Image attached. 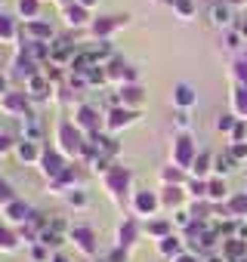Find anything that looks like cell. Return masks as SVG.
Wrapping results in <instances>:
<instances>
[{
	"instance_id": "1",
	"label": "cell",
	"mask_w": 247,
	"mask_h": 262,
	"mask_svg": "<svg viewBox=\"0 0 247 262\" xmlns=\"http://www.w3.org/2000/svg\"><path fill=\"white\" fill-rule=\"evenodd\" d=\"M59 139H62V148L65 151H71V155H77V151H84V142H80V133L71 126V123H62L59 126Z\"/></svg>"
},
{
	"instance_id": "2",
	"label": "cell",
	"mask_w": 247,
	"mask_h": 262,
	"mask_svg": "<svg viewBox=\"0 0 247 262\" xmlns=\"http://www.w3.org/2000/svg\"><path fill=\"white\" fill-rule=\"evenodd\" d=\"M192 155H195L192 139H189V136H179V139L173 142V161H176V167H189V164H192Z\"/></svg>"
},
{
	"instance_id": "3",
	"label": "cell",
	"mask_w": 247,
	"mask_h": 262,
	"mask_svg": "<svg viewBox=\"0 0 247 262\" xmlns=\"http://www.w3.org/2000/svg\"><path fill=\"white\" fill-rule=\"evenodd\" d=\"M127 185H130V173L123 170V167H114V170L108 173V188H111L114 194H120Z\"/></svg>"
},
{
	"instance_id": "4",
	"label": "cell",
	"mask_w": 247,
	"mask_h": 262,
	"mask_svg": "<svg viewBox=\"0 0 247 262\" xmlns=\"http://www.w3.org/2000/svg\"><path fill=\"white\" fill-rule=\"evenodd\" d=\"M77 123H80L84 129H90V133H99V117H96V111H93L90 105H84V108L77 111Z\"/></svg>"
},
{
	"instance_id": "5",
	"label": "cell",
	"mask_w": 247,
	"mask_h": 262,
	"mask_svg": "<svg viewBox=\"0 0 247 262\" xmlns=\"http://www.w3.org/2000/svg\"><path fill=\"white\" fill-rule=\"evenodd\" d=\"M127 16H108V19H99V22H93V34H108V31H114Z\"/></svg>"
},
{
	"instance_id": "6",
	"label": "cell",
	"mask_w": 247,
	"mask_h": 262,
	"mask_svg": "<svg viewBox=\"0 0 247 262\" xmlns=\"http://www.w3.org/2000/svg\"><path fill=\"white\" fill-rule=\"evenodd\" d=\"M74 241L80 244V250H87V253H93L96 250V234L90 231V228H74Z\"/></svg>"
},
{
	"instance_id": "7",
	"label": "cell",
	"mask_w": 247,
	"mask_h": 262,
	"mask_svg": "<svg viewBox=\"0 0 247 262\" xmlns=\"http://www.w3.org/2000/svg\"><path fill=\"white\" fill-rule=\"evenodd\" d=\"M44 173L47 176H62L65 170H62V161H59V155H44Z\"/></svg>"
},
{
	"instance_id": "8",
	"label": "cell",
	"mask_w": 247,
	"mask_h": 262,
	"mask_svg": "<svg viewBox=\"0 0 247 262\" xmlns=\"http://www.w3.org/2000/svg\"><path fill=\"white\" fill-rule=\"evenodd\" d=\"M7 216H10V219H16V222H25V219H31L28 207H25V204H19V201H13V204L7 207Z\"/></svg>"
},
{
	"instance_id": "9",
	"label": "cell",
	"mask_w": 247,
	"mask_h": 262,
	"mask_svg": "<svg viewBox=\"0 0 247 262\" xmlns=\"http://www.w3.org/2000/svg\"><path fill=\"white\" fill-rule=\"evenodd\" d=\"M120 99L127 102V105H139V102H142V90H139V86H123V90H120Z\"/></svg>"
},
{
	"instance_id": "10",
	"label": "cell",
	"mask_w": 247,
	"mask_h": 262,
	"mask_svg": "<svg viewBox=\"0 0 247 262\" xmlns=\"http://www.w3.org/2000/svg\"><path fill=\"white\" fill-rule=\"evenodd\" d=\"M247 253V241H229L225 244V256L229 259H238V256H244Z\"/></svg>"
},
{
	"instance_id": "11",
	"label": "cell",
	"mask_w": 247,
	"mask_h": 262,
	"mask_svg": "<svg viewBox=\"0 0 247 262\" xmlns=\"http://www.w3.org/2000/svg\"><path fill=\"white\" fill-rule=\"evenodd\" d=\"M176 102H179V105H192V102H195V93H192L189 83H179V86H176Z\"/></svg>"
},
{
	"instance_id": "12",
	"label": "cell",
	"mask_w": 247,
	"mask_h": 262,
	"mask_svg": "<svg viewBox=\"0 0 247 262\" xmlns=\"http://www.w3.org/2000/svg\"><path fill=\"white\" fill-rule=\"evenodd\" d=\"M155 204H158V201H155V194H149V191H142V194L136 198L139 213H152V210H155Z\"/></svg>"
},
{
	"instance_id": "13",
	"label": "cell",
	"mask_w": 247,
	"mask_h": 262,
	"mask_svg": "<svg viewBox=\"0 0 247 262\" xmlns=\"http://www.w3.org/2000/svg\"><path fill=\"white\" fill-rule=\"evenodd\" d=\"M130 117H133L130 111H120V108H114V111L108 114V123H111V126H123V123H130Z\"/></svg>"
},
{
	"instance_id": "14",
	"label": "cell",
	"mask_w": 247,
	"mask_h": 262,
	"mask_svg": "<svg viewBox=\"0 0 247 262\" xmlns=\"http://www.w3.org/2000/svg\"><path fill=\"white\" fill-rule=\"evenodd\" d=\"M16 74H25V77L31 80V77H34V62H31V59H19V62H16Z\"/></svg>"
},
{
	"instance_id": "15",
	"label": "cell",
	"mask_w": 247,
	"mask_h": 262,
	"mask_svg": "<svg viewBox=\"0 0 247 262\" xmlns=\"http://www.w3.org/2000/svg\"><path fill=\"white\" fill-rule=\"evenodd\" d=\"M68 22H71V25H80V22H87V13H84V7H68Z\"/></svg>"
},
{
	"instance_id": "16",
	"label": "cell",
	"mask_w": 247,
	"mask_h": 262,
	"mask_svg": "<svg viewBox=\"0 0 247 262\" xmlns=\"http://www.w3.org/2000/svg\"><path fill=\"white\" fill-rule=\"evenodd\" d=\"M7 108L10 111H25V96H19V93L7 96Z\"/></svg>"
},
{
	"instance_id": "17",
	"label": "cell",
	"mask_w": 247,
	"mask_h": 262,
	"mask_svg": "<svg viewBox=\"0 0 247 262\" xmlns=\"http://www.w3.org/2000/svg\"><path fill=\"white\" fill-rule=\"evenodd\" d=\"M133 237H136V225H133V222H127V225L120 228V244H130Z\"/></svg>"
},
{
	"instance_id": "18",
	"label": "cell",
	"mask_w": 247,
	"mask_h": 262,
	"mask_svg": "<svg viewBox=\"0 0 247 262\" xmlns=\"http://www.w3.org/2000/svg\"><path fill=\"white\" fill-rule=\"evenodd\" d=\"M210 16H213V22H216V25H225V22H229V10H225V7H213V10H210Z\"/></svg>"
},
{
	"instance_id": "19",
	"label": "cell",
	"mask_w": 247,
	"mask_h": 262,
	"mask_svg": "<svg viewBox=\"0 0 247 262\" xmlns=\"http://www.w3.org/2000/svg\"><path fill=\"white\" fill-rule=\"evenodd\" d=\"M28 31H31L34 37H50V34H53V31H50V25H40V22H31V25H28Z\"/></svg>"
},
{
	"instance_id": "20",
	"label": "cell",
	"mask_w": 247,
	"mask_h": 262,
	"mask_svg": "<svg viewBox=\"0 0 247 262\" xmlns=\"http://www.w3.org/2000/svg\"><path fill=\"white\" fill-rule=\"evenodd\" d=\"M207 194H210L213 201H219V198L225 194V182H210V185H207Z\"/></svg>"
},
{
	"instance_id": "21",
	"label": "cell",
	"mask_w": 247,
	"mask_h": 262,
	"mask_svg": "<svg viewBox=\"0 0 247 262\" xmlns=\"http://www.w3.org/2000/svg\"><path fill=\"white\" fill-rule=\"evenodd\" d=\"M19 13L22 16H34L37 13V0H19Z\"/></svg>"
},
{
	"instance_id": "22",
	"label": "cell",
	"mask_w": 247,
	"mask_h": 262,
	"mask_svg": "<svg viewBox=\"0 0 247 262\" xmlns=\"http://www.w3.org/2000/svg\"><path fill=\"white\" fill-rule=\"evenodd\" d=\"M229 207H232V213H238V216H244V213H247V194H241V198H235V201H232Z\"/></svg>"
},
{
	"instance_id": "23",
	"label": "cell",
	"mask_w": 247,
	"mask_h": 262,
	"mask_svg": "<svg viewBox=\"0 0 247 262\" xmlns=\"http://www.w3.org/2000/svg\"><path fill=\"white\" fill-rule=\"evenodd\" d=\"M0 247H4V250H13V247H16V237H13V231L0 228Z\"/></svg>"
},
{
	"instance_id": "24",
	"label": "cell",
	"mask_w": 247,
	"mask_h": 262,
	"mask_svg": "<svg viewBox=\"0 0 247 262\" xmlns=\"http://www.w3.org/2000/svg\"><path fill=\"white\" fill-rule=\"evenodd\" d=\"M235 105H238V111H241V114H247V90H244V86L235 93Z\"/></svg>"
},
{
	"instance_id": "25",
	"label": "cell",
	"mask_w": 247,
	"mask_h": 262,
	"mask_svg": "<svg viewBox=\"0 0 247 262\" xmlns=\"http://www.w3.org/2000/svg\"><path fill=\"white\" fill-rule=\"evenodd\" d=\"M0 204H7V207L13 204V191H10V185L4 179H0Z\"/></svg>"
},
{
	"instance_id": "26",
	"label": "cell",
	"mask_w": 247,
	"mask_h": 262,
	"mask_svg": "<svg viewBox=\"0 0 247 262\" xmlns=\"http://www.w3.org/2000/svg\"><path fill=\"white\" fill-rule=\"evenodd\" d=\"M0 37H13V22H10V16H0Z\"/></svg>"
},
{
	"instance_id": "27",
	"label": "cell",
	"mask_w": 247,
	"mask_h": 262,
	"mask_svg": "<svg viewBox=\"0 0 247 262\" xmlns=\"http://www.w3.org/2000/svg\"><path fill=\"white\" fill-rule=\"evenodd\" d=\"M34 155H37V151H34L31 142H22V145H19V158H22V161H31Z\"/></svg>"
},
{
	"instance_id": "28",
	"label": "cell",
	"mask_w": 247,
	"mask_h": 262,
	"mask_svg": "<svg viewBox=\"0 0 247 262\" xmlns=\"http://www.w3.org/2000/svg\"><path fill=\"white\" fill-rule=\"evenodd\" d=\"M50 53V47H44V43H31L28 47V56H34V59H40V56H47Z\"/></svg>"
},
{
	"instance_id": "29",
	"label": "cell",
	"mask_w": 247,
	"mask_h": 262,
	"mask_svg": "<svg viewBox=\"0 0 247 262\" xmlns=\"http://www.w3.org/2000/svg\"><path fill=\"white\" fill-rule=\"evenodd\" d=\"M179 198H182V194H179V188H167V191H164V204H170V207H173V204H179Z\"/></svg>"
},
{
	"instance_id": "30",
	"label": "cell",
	"mask_w": 247,
	"mask_h": 262,
	"mask_svg": "<svg viewBox=\"0 0 247 262\" xmlns=\"http://www.w3.org/2000/svg\"><path fill=\"white\" fill-rule=\"evenodd\" d=\"M40 241H44V244H47V247H56V244H59V234H56V231H50V228H47V231H44V234H40Z\"/></svg>"
},
{
	"instance_id": "31",
	"label": "cell",
	"mask_w": 247,
	"mask_h": 262,
	"mask_svg": "<svg viewBox=\"0 0 247 262\" xmlns=\"http://www.w3.org/2000/svg\"><path fill=\"white\" fill-rule=\"evenodd\" d=\"M161 250H164V253H176V250H179V241H176V237H164Z\"/></svg>"
},
{
	"instance_id": "32",
	"label": "cell",
	"mask_w": 247,
	"mask_h": 262,
	"mask_svg": "<svg viewBox=\"0 0 247 262\" xmlns=\"http://www.w3.org/2000/svg\"><path fill=\"white\" fill-rule=\"evenodd\" d=\"M44 90H47V83H44L40 77H31V93H34V96H44Z\"/></svg>"
},
{
	"instance_id": "33",
	"label": "cell",
	"mask_w": 247,
	"mask_h": 262,
	"mask_svg": "<svg viewBox=\"0 0 247 262\" xmlns=\"http://www.w3.org/2000/svg\"><path fill=\"white\" fill-rule=\"evenodd\" d=\"M207 164H210V158H207V155H201V158H198V161H195V167H192V170H195V173H198V176H201V173H204V170H207Z\"/></svg>"
},
{
	"instance_id": "34",
	"label": "cell",
	"mask_w": 247,
	"mask_h": 262,
	"mask_svg": "<svg viewBox=\"0 0 247 262\" xmlns=\"http://www.w3.org/2000/svg\"><path fill=\"white\" fill-rule=\"evenodd\" d=\"M216 170H219V173H229V170H232V158H229V155H225V158H216Z\"/></svg>"
},
{
	"instance_id": "35",
	"label": "cell",
	"mask_w": 247,
	"mask_h": 262,
	"mask_svg": "<svg viewBox=\"0 0 247 262\" xmlns=\"http://www.w3.org/2000/svg\"><path fill=\"white\" fill-rule=\"evenodd\" d=\"M167 228H170L167 222H152V225H149V231H152V234H167Z\"/></svg>"
},
{
	"instance_id": "36",
	"label": "cell",
	"mask_w": 247,
	"mask_h": 262,
	"mask_svg": "<svg viewBox=\"0 0 247 262\" xmlns=\"http://www.w3.org/2000/svg\"><path fill=\"white\" fill-rule=\"evenodd\" d=\"M176 7H179L182 16H192V0H176Z\"/></svg>"
},
{
	"instance_id": "37",
	"label": "cell",
	"mask_w": 247,
	"mask_h": 262,
	"mask_svg": "<svg viewBox=\"0 0 247 262\" xmlns=\"http://www.w3.org/2000/svg\"><path fill=\"white\" fill-rule=\"evenodd\" d=\"M235 68H238V80H241V83H247V62H238Z\"/></svg>"
},
{
	"instance_id": "38",
	"label": "cell",
	"mask_w": 247,
	"mask_h": 262,
	"mask_svg": "<svg viewBox=\"0 0 247 262\" xmlns=\"http://www.w3.org/2000/svg\"><path fill=\"white\" fill-rule=\"evenodd\" d=\"M216 126H219V129H232V117H229V114H222V117L216 120Z\"/></svg>"
},
{
	"instance_id": "39",
	"label": "cell",
	"mask_w": 247,
	"mask_h": 262,
	"mask_svg": "<svg viewBox=\"0 0 247 262\" xmlns=\"http://www.w3.org/2000/svg\"><path fill=\"white\" fill-rule=\"evenodd\" d=\"M244 155H247V145H235L232 148V158H244Z\"/></svg>"
},
{
	"instance_id": "40",
	"label": "cell",
	"mask_w": 247,
	"mask_h": 262,
	"mask_svg": "<svg viewBox=\"0 0 247 262\" xmlns=\"http://www.w3.org/2000/svg\"><path fill=\"white\" fill-rule=\"evenodd\" d=\"M102 77H105L102 71H90V80H93V83H102Z\"/></svg>"
},
{
	"instance_id": "41",
	"label": "cell",
	"mask_w": 247,
	"mask_h": 262,
	"mask_svg": "<svg viewBox=\"0 0 247 262\" xmlns=\"http://www.w3.org/2000/svg\"><path fill=\"white\" fill-rule=\"evenodd\" d=\"M164 179H167V182H176V179H179V173H176V170H167V173H164Z\"/></svg>"
},
{
	"instance_id": "42",
	"label": "cell",
	"mask_w": 247,
	"mask_h": 262,
	"mask_svg": "<svg viewBox=\"0 0 247 262\" xmlns=\"http://www.w3.org/2000/svg\"><path fill=\"white\" fill-rule=\"evenodd\" d=\"M7 148H10V136L0 133V151H7Z\"/></svg>"
},
{
	"instance_id": "43",
	"label": "cell",
	"mask_w": 247,
	"mask_h": 262,
	"mask_svg": "<svg viewBox=\"0 0 247 262\" xmlns=\"http://www.w3.org/2000/svg\"><path fill=\"white\" fill-rule=\"evenodd\" d=\"M192 191H195V194H204V191H207V185H201V182H195V185H192Z\"/></svg>"
},
{
	"instance_id": "44",
	"label": "cell",
	"mask_w": 247,
	"mask_h": 262,
	"mask_svg": "<svg viewBox=\"0 0 247 262\" xmlns=\"http://www.w3.org/2000/svg\"><path fill=\"white\" fill-rule=\"evenodd\" d=\"M176 262H198V259H195V256H179Z\"/></svg>"
},
{
	"instance_id": "45",
	"label": "cell",
	"mask_w": 247,
	"mask_h": 262,
	"mask_svg": "<svg viewBox=\"0 0 247 262\" xmlns=\"http://www.w3.org/2000/svg\"><path fill=\"white\" fill-rule=\"evenodd\" d=\"M90 4H96V0H80V7H90Z\"/></svg>"
},
{
	"instance_id": "46",
	"label": "cell",
	"mask_w": 247,
	"mask_h": 262,
	"mask_svg": "<svg viewBox=\"0 0 247 262\" xmlns=\"http://www.w3.org/2000/svg\"><path fill=\"white\" fill-rule=\"evenodd\" d=\"M241 34H244V37H247V22H244V25H241Z\"/></svg>"
},
{
	"instance_id": "47",
	"label": "cell",
	"mask_w": 247,
	"mask_h": 262,
	"mask_svg": "<svg viewBox=\"0 0 247 262\" xmlns=\"http://www.w3.org/2000/svg\"><path fill=\"white\" fill-rule=\"evenodd\" d=\"M53 262H68V259H65V256H56V259H53Z\"/></svg>"
},
{
	"instance_id": "48",
	"label": "cell",
	"mask_w": 247,
	"mask_h": 262,
	"mask_svg": "<svg viewBox=\"0 0 247 262\" xmlns=\"http://www.w3.org/2000/svg\"><path fill=\"white\" fill-rule=\"evenodd\" d=\"M4 86H7V80H4V77H0V93H4Z\"/></svg>"
},
{
	"instance_id": "49",
	"label": "cell",
	"mask_w": 247,
	"mask_h": 262,
	"mask_svg": "<svg viewBox=\"0 0 247 262\" xmlns=\"http://www.w3.org/2000/svg\"><path fill=\"white\" fill-rule=\"evenodd\" d=\"M232 4H241V0H232Z\"/></svg>"
}]
</instances>
